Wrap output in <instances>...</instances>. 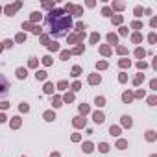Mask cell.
I'll list each match as a JSON object with an SVG mask.
<instances>
[{
    "label": "cell",
    "mask_w": 157,
    "mask_h": 157,
    "mask_svg": "<svg viewBox=\"0 0 157 157\" xmlns=\"http://www.w3.org/2000/svg\"><path fill=\"white\" fill-rule=\"evenodd\" d=\"M72 22L70 17L63 11V10H54L48 17H46V28L50 30V33L54 37H63L67 35V32L70 30Z\"/></svg>",
    "instance_id": "cell-1"
}]
</instances>
